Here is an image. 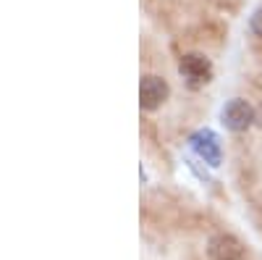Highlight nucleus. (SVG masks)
<instances>
[{"label":"nucleus","instance_id":"obj_2","mask_svg":"<svg viewBox=\"0 0 262 260\" xmlns=\"http://www.w3.org/2000/svg\"><path fill=\"white\" fill-rule=\"evenodd\" d=\"M189 147L196 153V158H202L207 166L217 168L223 163V147H221V139H217L215 132L210 129H200V132H194L189 137Z\"/></svg>","mask_w":262,"mask_h":260},{"label":"nucleus","instance_id":"obj_4","mask_svg":"<svg viewBox=\"0 0 262 260\" xmlns=\"http://www.w3.org/2000/svg\"><path fill=\"white\" fill-rule=\"evenodd\" d=\"M221 121H223L226 129H231V132H247V129L252 126V121H254V108L242 97H233L223 105Z\"/></svg>","mask_w":262,"mask_h":260},{"label":"nucleus","instance_id":"obj_5","mask_svg":"<svg viewBox=\"0 0 262 260\" xmlns=\"http://www.w3.org/2000/svg\"><path fill=\"white\" fill-rule=\"evenodd\" d=\"M210 260H244V245L233 234H215L207 242Z\"/></svg>","mask_w":262,"mask_h":260},{"label":"nucleus","instance_id":"obj_6","mask_svg":"<svg viewBox=\"0 0 262 260\" xmlns=\"http://www.w3.org/2000/svg\"><path fill=\"white\" fill-rule=\"evenodd\" d=\"M249 27H252V32H254L257 37H262V6L254 11V16H252V21H249Z\"/></svg>","mask_w":262,"mask_h":260},{"label":"nucleus","instance_id":"obj_3","mask_svg":"<svg viewBox=\"0 0 262 260\" xmlns=\"http://www.w3.org/2000/svg\"><path fill=\"white\" fill-rule=\"evenodd\" d=\"M170 95V87L163 76H155V74H147L142 76L139 82V105L144 111H158V108L168 100Z\"/></svg>","mask_w":262,"mask_h":260},{"label":"nucleus","instance_id":"obj_1","mask_svg":"<svg viewBox=\"0 0 262 260\" xmlns=\"http://www.w3.org/2000/svg\"><path fill=\"white\" fill-rule=\"evenodd\" d=\"M179 71L191 90H200V87H205L212 79V63L202 53H186L179 61Z\"/></svg>","mask_w":262,"mask_h":260}]
</instances>
